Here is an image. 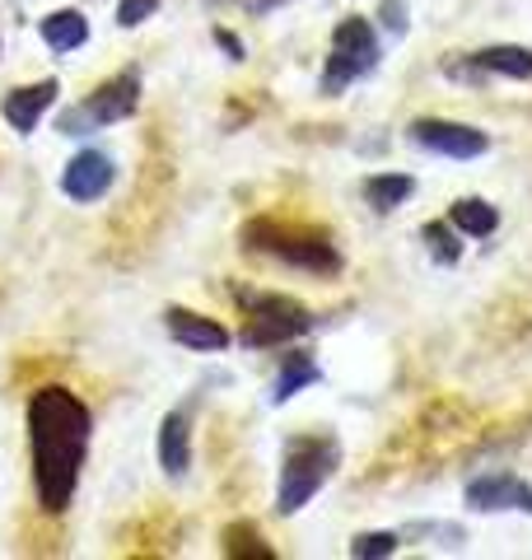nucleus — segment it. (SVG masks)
I'll use <instances>...</instances> for the list:
<instances>
[{
    "instance_id": "5",
    "label": "nucleus",
    "mask_w": 532,
    "mask_h": 560,
    "mask_svg": "<svg viewBox=\"0 0 532 560\" xmlns=\"http://www.w3.org/2000/svg\"><path fill=\"white\" fill-rule=\"evenodd\" d=\"M136 103H140V75L136 70H122V75H113L108 84H99L84 103L66 108L57 131L61 136H89L99 127H113V121H127L136 113Z\"/></svg>"
},
{
    "instance_id": "10",
    "label": "nucleus",
    "mask_w": 532,
    "mask_h": 560,
    "mask_svg": "<svg viewBox=\"0 0 532 560\" xmlns=\"http://www.w3.org/2000/svg\"><path fill=\"white\" fill-rule=\"evenodd\" d=\"M117 178V168L108 154H99V150H80L76 160L66 164L61 173V191L70 201H99V197H108V187Z\"/></svg>"
},
{
    "instance_id": "13",
    "label": "nucleus",
    "mask_w": 532,
    "mask_h": 560,
    "mask_svg": "<svg viewBox=\"0 0 532 560\" xmlns=\"http://www.w3.org/2000/svg\"><path fill=\"white\" fill-rule=\"evenodd\" d=\"M159 467L164 477H187L192 467V420L187 411H169L159 425Z\"/></svg>"
},
{
    "instance_id": "16",
    "label": "nucleus",
    "mask_w": 532,
    "mask_h": 560,
    "mask_svg": "<svg viewBox=\"0 0 532 560\" xmlns=\"http://www.w3.org/2000/svg\"><path fill=\"white\" fill-rule=\"evenodd\" d=\"M43 43L51 51H76L89 43V20L80 10H57V14H47L43 20Z\"/></svg>"
},
{
    "instance_id": "12",
    "label": "nucleus",
    "mask_w": 532,
    "mask_h": 560,
    "mask_svg": "<svg viewBox=\"0 0 532 560\" xmlns=\"http://www.w3.org/2000/svg\"><path fill=\"white\" fill-rule=\"evenodd\" d=\"M164 327H169V337L187 350H224L229 346V331L220 323H210L192 308H177V304L164 313Z\"/></svg>"
},
{
    "instance_id": "11",
    "label": "nucleus",
    "mask_w": 532,
    "mask_h": 560,
    "mask_svg": "<svg viewBox=\"0 0 532 560\" xmlns=\"http://www.w3.org/2000/svg\"><path fill=\"white\" fill-rule=\"evenodd\" d=\"M57 94H61V84L57 80H43V84H28V90H10L5 94V103H0V113H5V121L20 136H28L33 127L43 121V113L57 103Z\"/></svg>"
},
{
    "instance_id": "24",
    "label": "nucleus",
    "mask_w": 532,
    "mask_h": 560,
    "mask_svg": "<svg viewBox=\"0 0 532 560\" xmlns=\"http://www.w3.org/2000/svg\"><path fill=\"white\" fill-rule=\"evenodd\" d=\"M216 43L229 51V61H243V43L234 38V33H224V28H220V33H216Z\"/></svg>"
},
{
    "instance_id": "17",
    "label": "nucleus",
    "mask_w": 532,
    "mask_h": 560,
    "mask_svg": "<svg viewBox=\"0 0 532 560\" xmlns=\"http://www.w3.org/2000/svg\"><path fill=\"white\" fill-rule=\"evenodd\" d=\"M416 183L406 178V173H374V178L365 183V201L379 210V215H393V210L412 197Z\"/></svg>"
},
{
    "instance_id": "20",
    "label": "nucleus",
    "mask_w": 532,
    "mask_h": 560,
    "mask_svg": "<svg viewBox=\"0 0 532 560\" xmlns=\"http://www.w3.org/2000/svg\"><path fill=\"white\" fill-rule=\"evenodd\" d=\"M397 547H402L397 533H365V537L350 541V556L355 560H383V556H393Z\"/></svg>"
},
{
    "instance_id": "3",
    "label": "nucleus",
    "mask_w": 532,
    "mask_h": 560,
    "mask_svg": "<svg viewBox=\"0 0 532 560\" xmlns=\"http://www.w3.org/2000/svg\"><path fill=\"white\" fill-rule=\"evenodd\" d=\"M234 300L243 308V346H286L317 327L313 313L299 300H290V294H262L239 285Z\"/></svg>"
},
{
    "instance_id": "22",
    "label": "nucleus",
    "mask_w": 532,
    "mask_h": 560,
    "mask_svg": "<svg viewBox=\"0 0 532 560\" xmlns=\"http://www.w3.org/2000/svg\"><path fill=\"white\" fill-rule=\"evenodd\" d=\"M406 533H412V537H449L453 547H463V541H467L463 528H453V523H412Z\"/></svg>"
},
{
    "instance_id": "19",
    "label": "nucleus",
    "mask_w": 532,
    "mask_h": 560,
    "mask_svg": "<svg viewBox=\"0 0 532 560\" xmlns=\"http://www.w3.org/2000/svg\"><path fill=\"white\" fill-rule=\"evenodd\" d=\"M420 238H425V248H430V253L443 261V267H453V261L463 257V243H458L453 224H425Z\"/></svg>"
},
{
    "instance_id": "23",
    "label": "nucleus",
    "mask_w": 532,
    "mask_h": 560,
    "mask_svg": "<svg viewBox=\"0 0 532 560\" xmlns=\"http://www.w3.org/2000/svg\"><path fill=\"white\" fill-rule=\"evenodd\" d=\"M379 20L393 38H406V0H388V5L379 10Z\"/></svg>"
},
{
    "instance_id": "25",
    "label": "nucleus",
    "mask_w": 532,
    "mask_h": 560,
    "mask_svg": "<svg viewBox=\"0 0 532 560\" xmlns=\"http://www.w3.org/2000/svg\"><path fill=\"white\" fill-rule=\"evenodd\" d=\"M257 5H262V10H271V5H286V0H257Z\"/></svg>"
},
{
    "instance_id": "9",
    "label": "nucleus",
    "mask_w": 532,
    "mask_h": 560,
    "mask_svg": "<svg viewBox=\"0 0 532 560\" xmlns=\"http://www.w3.org/2000/svg\"><path fill=\"white\" fill-rule=\"evenodd\" d=\"M467 510H482V514H500V510H519L532 514V486L509 477V471H486V477L467 481Z\"/></svg>"
},
{
    "instance_id": "21",
    "label": "nucleus",
    "mask_w": 532,
    "mask_h": 560,
    "mask_svg": "<svg viewBox=\"0 0 532 560\" xmlns=\"http://www.w3.org/2000/svg\"><path fill=\"white\" fill-rule=\"evenodd\" d=\"M154 10H159V0H122V5H117V24L136 28V24H146Z\"/></svg>"
},
{
    "instance_id": "15",
    "label": "nucleus",
    "mask_w": 532,
    "mask_h": 560,
    "mask_svg": "<svg viewBox=\"0 0 532 560\" xmlns=\"http://www.w3.org/2000/svg\"><path fill=\"white\" fill-rule=\"evenodd\" d=\"M449 224L467 238H490L495 230H500V210H495L490 201H482V197H467V201H458L449 210Z\"/></svg>"
},
{
    "instance_id": "2",
    "label": "nucleus",
    "mask_w": 532,
    "mask_h": 560,
    "mask_svg": "<svg viewBox=\"0 0 532 560\" xmlns=\"http://www.w3.org/2000/svg\"><path fill=\"white\" fill-rule=\"evenodd\" d=\"M342 463V448L336 440H317V434H294L286 444V458H280V486H276V510L280 514H299L304 504L327 486V477Z\"/></svg>"
},
{
    "instance_id": "14",
    "label": "nucleus",
    "mask_w": 532,
    "mask_h": 560,
    "mask_svg": "<svg viewBox=\"0 0 532 560\" xmlns=\"http://www.w3.org/2000/svg\"><path fill=\"white\" fill-rule=\"evenodd\" d=\"M309 383H317V360L304 355V350H290V355H280V374L271 383V401L280 407V401H290L299 388H309Z\"/></svg>"
},
{
    "instance_id": "7",
    "label": "nucleus",
    "mask_w": 532,
    "mask_h": 560,
    "mask_svg": "<svg viewBox=\"0 0 532 560\" xmlns=\"http://www.w3.org/2000/svg\"><path fill=\"white\" fill-rule=\"evenodd\" d=\"M412 140L420 150L443 154V160H476V154L490 150V136L482 127H467V121H443V117L412 121Z\"/></svg>"
},
{
    "instance_id": "4",
    "label": "nucleus",
    "mask_w": 532,
    "mask_h": 560,
    "mask_svg": "<svg viewBox=\"0 0 532 560\" xmlns=\"http://www.w3.org/2000/svg\"><path fill=\"white\" fill-rule=\"evenodd\" d=\"M243 243L257 248L266 257H280L299 271H317V276H332L342 271V253L327 243V234H313V230H299V224H280V220H253L243 230Z\"/></svg>"
},
{
    "instance_id": "8",
    "label": "nucleus",
    "mask_w": 532,
    "mask_h": 560,
    "mask_svg": "<svg viewBox=\"0 0 532 560\" xmlns=\"http://www.w3.org/2000/svg\"><path fill=\"white\" fill-rule=\"evenodd\" d=\"M443 75L463 80V84H482L486 75H505V80H532V47H486L472 51L467 61H443Z\"/></svg>"
},
{
    "instance_id": "1",
    "label": "nucleus",
    "mask_w": 532,
    "mask_h": 560,
    "mask_svg": "<svg viewBox=\"0 0 532 560\" xmlns=\"http://www.w3.org/2000/svg\"><path fill=\"white\" fill-rule=\"evenodd\" d=\"M94 416L70 388H38L28 401V448H33V486L43 510L61 514L76 495Z\"/></svg>"
},
{
    "instance_id": "18",
    "label": "nucleus",
    "mask_w": 532,
    "mask_h": 560,
    "mask_svg": "<svg viewBox=\"0 0 532 560\" xmlns=\"http://www.w3.org/2000/svg\"><path fill=\"white\" fill-rule=\"evenodd\" d=\"M224 551H229V556H257V560H276V551H271V547H262V537H257L253 523H234V528L224 533Z\"/></svg>"
},
{
    "instance_id": "6",
    "label": "nucleus",
    "mask_w": 532,
    "mask_h": 560,
    "mask_svg": "<svg viewBox=\"0 0 532 560\" xmlns=\"http://www.w3.org/2000/svg\"><path fill=\"white\" fill-rule=\"evenodd\" d=\"M374 66H379V38H374V28H369V20L336 24L327 70H323V94L336 98L342 90H350L355 80H365Z\"/></svg>"
}]
</instances>
